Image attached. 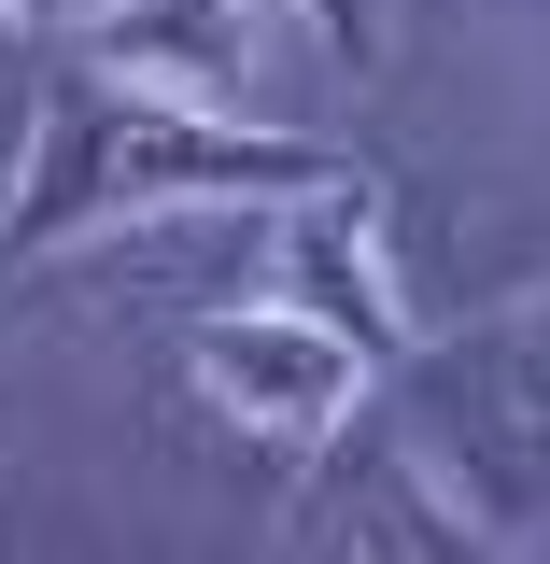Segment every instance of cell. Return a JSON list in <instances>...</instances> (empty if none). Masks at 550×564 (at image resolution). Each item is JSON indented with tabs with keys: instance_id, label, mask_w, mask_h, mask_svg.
I'll return each mask as SVG.
<instances>
[{
	"instance_id": "obj_5",
	"label": "cell",
	"mask_w": 550,
	"mask_h": 564,
	"mask_svg": "<svg viewBox=\"0 0 550 564\" xmlns=\"http://www.w3.org/2000/svg\"><path fill=\"white\" fill-rule=\"evenodd\" d=\"M85 57L184 85V99H240L255 85V0H114V14H85Z\"/></svg>"
},
{
	"instance_id": "obj_1",
	"label": "cell",
	"mask_w": 550,
	"mask_h": 564,
	"mask_svg": "<svg viewBox=\"0 0 550 564\" xmlns=\"http://www.w3.org/2000/svg\"><path fill=\"white\" fill-rule=\"evenodd\" d=\"M311 184H339L325 141L226 128V99H184V85L85 57L29 99V155L0 184V254H71V240L141 226V212H282Z\"/></svg>"
},
{
	"instance_id": "obj_4",
	"label": "cell",
	"mask_w": 550,
	"mask_h": 564,
	"mask_svg": "<svg viewBox=\"0 0 550 564\" xmlns=\"http://www.w3.org/2000/svg\"><path fill=\"white\" fill-rule=\"evenodd\" d=\"M269 269H282V296H296V311H325L367 367H396V352H410V311H396V269H381V198H367L353 170L269 212Z\"/></svg>"
},
{
	"instance_id": "obj_3",
	"label": "cell",
	"mask_w": 550,
	"mask_h": 564,
	"mask_svg": "<svg viewBox=\"0 0 550 564\" xmlns=\"http://www.w3.org/2000/svg\"><path fill=\"white\" fill-rule=\"evenodd\" d=\"M184 381H198V410H226V423H255V437H339L353 410H367V352L325 325V311H296V296H269V311H212L198 325V352H184Z\"/></svg>"
},
{
	"instance_id": "obj_7",
	"label": "cell",
	"mask_w": 550,
	"mask_h": 564,
	"mask_svg": "<svg viewBox=\"0 0 550 564\" xmlns=\"http://www.w3.org/2000/svg\"><path fill=\"white\" fill-rule=\"evenodd\" d=\"M14 29H85V14H114V0H0Z\"/></svg>"
},
{
	"instance_id": "obj_6",
	"label": "cell",
	"mask_w": 550,
	"mask_h": 564,
	"mask_svg": "<svg viewBox=\"0 0 550 564\" xmlns=\"http://www.w3.org/2000/svg\"><path fill=\"white\" fill-rule=\"evenodd\" d=\"M311 29H325V43H339V57H353V70L381 57V0H311Z\"/></svg>"
},
{
	"instance_id": "obj_2",
	"label": "cell",
	"mask_w": 550,
	"mask_h": 564,
	"mask_svg": "<svg viewBox=\"0 0 550 564\" xmlns=\"http://www.w3.org/2000/svg\"><path fill=\"white\" fill-rule=\"evenodd\" d=\"M381 423L466 551L550 536V282L452 325V339H410L381 367Z\"/></svg>"
}]
</instances>
